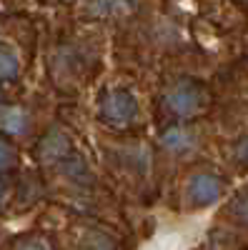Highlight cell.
Listing matches in <instances>:
<instances>
[{
	"label": "cell",
	"instance_id": "cell-9",
	"mask_svg": "<svg viewBox=\"0 0 248 250\" xmlns=\"http://www.w3.org/2000/svg\"><path fill=\"white\" fill-rule=\"evenodd\" d=\"M236 160H238L241 165H248V135L236 143Z\"/></svg>",
	"mask_w": 248,
	"mask_h": 250
},
{
	"label": "cell",
	"instance_id": "cell-12",
	"mask_svg": "<svg viewBox=\"0 0 248 250\" xmlns=\"http://www.w3.org/2000/svg\"><path fill=\"white\" fill-rule=\"evenodd\" d=\"M5 190H8V185H5V180H0V205H3V198H5Z\"/></svg>",
	"mask_w": 248,
	"mask_h": 250
},
{
	"label": "cell",
	"instance_id": "cell-11",
	"mask_svg": "<svg viewBox=\"0 0 248 250\" xmlns=\"http://www.w3.org/2000/svg\"><path fill=\"white\" fill-rule=\"evenodd\" d=\"M18 250H45V248L40 245V243H23V245H20Z\"/></svg>",
	"mask_w": 248,
	"mask_h": 250
},
{
	"label": "cell",
	"instance_id": "cell-2",
	"mask_svg": "<svg viewBox=\"0 0 248 250\" xmlns=\"http://www.w3.org/2000/svg\"><path fill=\"white\" fill-rule=\"evenodd\" d=\"M138 115V103L128 90H111L100 100V118L108 125H128Z\"/></svg>",
	"mask_w": 248,
	"mask_h": 250
},
{
	"label": "cell",
	"instance_id": "cell-3",
	"mask_svg": "<svg viewBox=\"0 0 248 250\" xmlns=\"http://www.w3.org/2000/svg\"><path fill=\"white\" fill-rule=\"evenodd\" d=\"M223 193V180L211 173H198L188 180V200L196 208L213 205Z\"/></svg>",
	"mask_w": 248,
	"mask_h": 250
},
{
	"label": "cell",
	"instance_id": "cell-7",
	"mask_svg": "<svg viewBox=\"0 0 248 250\" xmlns=\"http://www.w3.org/2000/svg\"><path fill=\"white\" fill-rule=\"evenodd\" d=\"M20 73V62L8 45H0V80H15Z\"/></svg>",
	"mask_w": 248,
	"mask_h": 250
},
{
	"label": "cell",
	"instance_id": "cell-4",
	"mask_svg": "<svg viewBox=\"0 0 248 250\" xmlns=\"http://www.w3.org/2000/svg\"><path fill=\"white\" fill-rule=\"evenodd\" d=\"M70 155V140L60 130H48L38 143V158L43 163H63Z\"/></svg>",
	"mask_w": 248,
	"mask_h": 250
},
{
	"label": "cell",
	"instance_id": "cell-8",
	"mask_svg": "<svg viewBox=\"0 0 248 250\" xmlns=\"http://www.w3.org/2000/svg\"><path fill=\"white\" fill-rule=\"evenodd\" d=\"M15 165V150L0 138V170H10Z\"/></svg>",
	"mask_w": 248,
	"mask_h": 250
},
{
	"label": "cell",
	"instance_id": "cell-5",
	"mask_svg": "<svg viewBox=\"0 0 248 250\" xmlns=\"http://www.w3.org/2000/svg\"><path fill=\"white\" fill-rule=\"evenodd\" d=\"M0 130L10 133V135L25 133L28 130V115L23 113V108H18V105L0 108Z\"/></svg>",
	"mask_w": 248,
	"mask_h": 250
},
{
	"label": "cell",
	"instance_id": "cell-6",
	"mask_svg": "<svg viewBox=\"0 0 248 250\" xmlns=\"http://www.w3.org/2000/svg\"><path fill=\"white\" fill-rule=\"evenodd\" d=\"M160 143H163V148H168L171 153H185V150H191L193 148V133L188 128H168L163 135H160Z\"/></svg>",
	"mask_w": 248,
	"mask_h": 250
},
{
	"label": "cell",
	"instance_id": "cell-10",
	"mask_svg": "<svg viewBox=\"0 0 248 250\" xmlns=\"http://www.w3.org/2000/svg\"><path fill=\"white\" fill-rule=\"evenodd\" d=\"M236 215H238L243 223H248V195H243V198L236 203Z\"/></svg>",
	"mask_w": 248,
	"mask_h": 250
},
{
	"label": "cell",
	"instance_id": "cell-1",
	"mask_svg": "<svg viewBox=\"0 0 248 250\" xmlns=\"http://www.w3.org/2000/svg\"><path fill=\"white\" fill-rule=\"evenodd\" d=\"M163 105L168 108L173 115H180V118H191L196 113L203 110L205 105V93L198 83H191V80H183L178 85H173L168 93L163 95Z\"/></svg>",
	"mask_w": 248,
	"mask_h": 250
}]
</instances>
